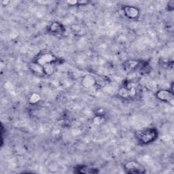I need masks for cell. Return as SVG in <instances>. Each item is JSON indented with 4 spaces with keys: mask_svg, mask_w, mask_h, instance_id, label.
<instances>
[{
    "mask_svg": "<svg viewBox=\"0 0 174 174\" xmlns=\"http://www.w3.org/2000/svg\"><path fill=\"white\" fill-rule=\"evenodd\" d=\"M125 170L128 173H142L145 172V169L142 166L136 161L127 162L125 165Z\"/></svg>",
    "mask_w": 174,
    "mask_h": 174,
    "instance_id": "obj_1",
    "label": "cell"
},
{
    "mask_svg": "<svg viewBox=\"0 0 174 174\" xmlns=\"http://www.w3.org/2000/svg\"><path fill=\"white\" fill-rule=\"evenodd\" d=\"M156 137V133L152 129L144 130L139 134L140 141H141L144 144H148L150 143V142H152L155 139Z\"/></svg>",
    "mask_w": 174,
    "mask_h": 174,
    "instance_id": "obj_2",
    "label": "cell"
},
{
    "mask_svg": "<svg viewBox=\"0 0 174 174\" xmlns=\"http://www.w3.org/2000/svg\"><path fill=\"white\" fill-rule=\"evenodd\" d=\"M54 59H55V57L53 54H49V53H44L43 54L39 55L36 63H39V65L44 66L46 64L52 63L54 61H55Z\"/></svg>",
    "mask_w": 174,
    "mask_h": 174,
    "instance_id": "obj_3",
    "label": "cell"
},
{
    "mask_svg": "<svg viewBox=\"0 0 174 174\" xmlns=\"http://www.w3.org/2000/svg\"><path fill=\"white\" fill-rule=\"evenodd\" d=\"M156 96L159 100L162 101L169 102V104H173V93L168 91V90H160V91L157 92Z\"/></svg>",
    "mask_w": 174,
    "mask_h": 174,
    "instance_id": "obj_4",
    "label": "cell"
},
{
    "mask_svg": "<svg viewBox=\"0 0 174 174\" xmlns=\"http://www.w3.org/2000/svg\"><path fill=\"white\" fill-rule=\"evenodd\" d=\"M125 14L127 17L130 18H135L139 15V11L136 8L133 7H125L124 9Z\"/></svg>",
    "mask_w": 174,
    "mask_h": 174,
    "instance_id": "obj_5",
    "label": "cell"
},
{
    "mask_svg": "<svg viewBox=\"0 0 174 174\" xmlns=\"http://www.w3.org/2000/svg\"><path fill=\"white\" fill-rule=\"evenodd\" d=\"M95 83V80L91 76H86L82 79V84L86 88H90L92 87Z\"/></svg>",
    "mask_w": 174,
    "mask_h": 174,
    "instance_id": "obj_6",
    "label": "cell"
},
{
    "mask_svg": "<svg viewBox=\"0 0 174 174\" xmlns=\"http://www.w3.org/2000/svg\"><path fill=\"white\" fill-rule=\"evenodd\" d=\"M31 69L32 70L35 74L38 75H42L44 74V67L41 65H39L38 63H35L31 64Z\"/></svg>",
    "mask_w": 174,
    "mask_h": 174,
    "instance_id": "obj_7",
    "label": "cell"
},
{
    "mask_svg": "<svg viewBox=\"0 0 174 174\" xmlns=\"http://www.w3.org/2000/svg\"><path fill=\"white\" fill-rule=\"evenodd\" d=\"M44 74L47 75H50L53 72L54 68L52 65V63H49V64H46L44 65Z\"/></svg>",
    "mask_w": 174,
    "mask_h": 174,
    "instance_id": "obj_8",
    "label": "cell"
},
{
    "mask_svg": "<svg viewBox=\"0 0 174 174\" xmlns=\"http://www.w3.org/2000/svg\"><path fill=\"white\" fill-rule=\"evenodd\" d=\"M138 64L137 61H130L126 63V64L125 65V69H128L129 71L132 70L134 68H136L137 65Z\"/></svg>",
    "mask_w": 174,
    "mask_h": 174,
    "instance_id": "obj_9",
    "label": "cell"
},
{
    "mask_svg": "<svg viewBox=\"0 0 174 174\" xmlns=\"http://www.w3.org/2000/svg\"><path fill=\"white\" fill-rule=\"evenodd\" d=\"M118 94L122 97H129V90L122 87L118 90Z\"/></svg>",
    "mask_w": 174,
    "mask_h": 174,
    "instance_id": "obj_10",
    "label": "cell"
},
{
    "mask_svg": "<svg viewBox=\"0 0 174 174\" xmlns=\"http://www.w3.org/2000/svg\"><path fill=\"white\" fill-rule=\"evenodd\" d=\"M50 29L51 31H53V32H59L61 29V27L59 23H55L50 26Z\"/></svg>",
    "mask_w": 174,
    "mask_h": 174,
    "instance_id": "obj_11",
    "label": "cell"
},
{
    "mask_svg": "<svg viewBox=\"0 0 174 174\" xmlns=\"http://www.w3.org/2000/svg\"><path fill=\"white\" fill-rule=\"evenodd\" d=\"M39 100H40V97H39V95L34 93L31 96L29 101L31 104H35V103H37Z\"/></svg>",
    "mask_w": 174,
    "mask_h": 174,
    "instance_id": "obj_12",
    "label": "cell"
},
{
    "mask_svg": "<svg viewBox=\"0 0 174 174\" xmlns=\"http://www.w3.org/2000/svg\"><path fill=\"white\" fill-rule=\"evenodd\" d=\"M104 121V117L100 116H98L95 118L94 119H93V123L95 125H99L101 124Z\"/></svg>",
    "mask_w": 174,
    "mask_h": 174,
    "instance_id": "obj_13",
    "label": "cell"
}]
</instances>
